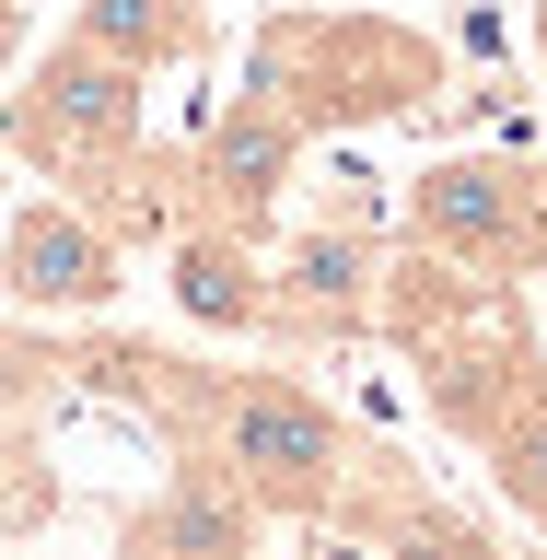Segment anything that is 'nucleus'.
<instances>
[{
  "label": "nucleus",
  "instance_id": "1",
  "mask_svg": "<svg viewBox=\"0 0 547 560\" xmlns=\"http://www.w3.org/2000/svg\"><path fill=\"white\" fill-rule=\"evenodd\" d=\"M70 385L140 409L175 455L222 467L269 525L361 537V514L408 479L396 444H373L338 397H314L280 362H187V350H152V339H70Z\"/></svg>",
  "mask_w": 547,
  "mask_h": 560
},
{
  "label": "nucleus",
  "instance_id": "2",
  "mask_svg": "<svg viewBox=\"0 0 547 560\" xmlns=\"http://www.w3.org/2000/svg\"><path fill=\"white\" fill-rule=\"evenodd\" d=\"M245 94L280 105L304 140L326 129H361V117H408V105L443 94V47L419 24H396V12H326V0H292V12H269L257 24V47H245Z\"/></svg>",
  "mask_w": 547,
  "mask_h": 560
},
{
  "label": "nucleus",
  "instance_id": "3",
  "mask_svg": "<svg viewBox=\"0 0 547 560\" xmlns=\"http://www.w3.org/2000/svg\"><path fill=\"white\" fill-rule=\"evenodd\" d=\"M0 117H12V152H24L47 187H94V175H117L152 140V70H129L117 47H94V35L70 24L59 47H35L24 59V94H0Z\"/></svg>",
  "mask_w": 547,
  "mask_h": 560
},
{
  "label": "nucleus",
  "instance_id": "4",
  "mask_svg": "<svg viewBox=\"0 0 547 560\" xmlns=\"http://www.w3.org/2000/svg\"><path fill=\"white\" fill-rule=\"evenodd\" d=\"M408 245L466 280H536L547 269V164L524 152H443L408 175Z\"/></svg>",
  "mask_w": 547,
  "mask_h": 560
},
{
  "label": "nucleus",
  "instance_id": "5",
  "mask_svg": "<svg viewBox=\"0 0 547 560\" xmlns=\"http://www.w3.org/2000/svg\"><path fill=\"white\" fill-rule=\"evenodd\" d=\"M384 304L373 222H304L269 245V350H361Z\"/></svg>",
  "mask_w": 547,
  "mask_h": 560
},
{
  "label": "nucleus",
  "instance_id": "6",
  "mask_svg": "<svg viewBox=\"0 0 547 560\" xmlns=\"http://www.w3.org/2000/svg\"><path fill=\"white\" fill-rule=\"evenodd\" d=\"M117 292H129V245L105 234L70 187H59V199H24L12 222H0V304H12V315L82 327V315H105Z\"/></svg>",
  "mask_w": 547,
  "mask_h": 560
},
{
  "label": "nucleus",
  "instance_id": "7",
  "mask_svg": "<svg viewBox=\"0 0 547 560\" xmlns=\"http://www.w3.org/2000/svg\"><path fill=\"white\" fill-rule=\"evenodd\" d=\"M304 152H314V140L292 129L280 105L234 94L199 140H187V222H222V234L269 245L280 234V199H292V175H304Z\"/></svg>",
  "mask_w": 547,
  "mask_h": 560
},
{
  "label": "nucleus",
  "instance_id": "8",
  "mask_svg": "<svg viewBox=\"0 0 547 560\" xmlns=\"http://www.w3.org/2000/svg\"><path fill=\"white\" fill-rule=\"evenodd\" d=\"M117 560H269V514H257L222 467L175 455L164 490L117 514Z\"/></svg>",
  "mask_w": 547,
  "mask_h": 560
},
{
  "label": "nucleus",
  "instance_id": "9",
  "mask_svg": "<svg viewBox=\"0 0 547 560\" xmlns=\"http://www.w3.org/2000/svg\"><path fill=\"white\" fill-rule=\"evenodd\" d=\"M164 292L199 339H269V245L222 234V222H187L164 245Z\"/></svg>",
  "mask_w": 547,
  "mask_h": 560
},
{
  "label": "nucleus",
  "instance_id": "10",
  "mask_svg": "<svg viewBox=\"0 0 547 560\" xmlns=\"http://www.w3.org/2000/svg\"><path fill=\"white\" fill-rule=\"evenodd\" d=\"M70 24L94 35V47H117L129 70H175L210 47V0H82Z\"/></svg>",
  "mask_w": 547,
  "mask_h": 560
},
{
  "label": "nucleus",
  "instance_id": "11",
  "mask_svg": "<svg viewBox=\"0 0 547 560\" xmlns=\"http://www.w3.org/2000/svg\"><path fill=\"white\" fill-rule=\"evenodd\" d=\"M70 385V339H47V315H0V420H35Z\"/></svg>",
  "mask_w": 547,
  "mask_h": 560
},
{
  "label": "nucleus",
  "instance_id": "12",
  "mask_svg": "<svg viewBox=\"0 0 547 560\" xmlns=\"http://www.w3.org/2000/svg\"><path fill=\"white\" fill-rule=\"evenodd\" d=\"M24 70V0H0V82Z\"/></svg>",
  "mask_w": 547,
  "mask_h": 560
},
{
  "label": "nucleus",
  "instance_id": "13",
  "mask_svg": "<svg viewBox=\"0 0 547 560\" xmlns=\"http://www.w3.org/2000/svg\"><path fill=\"white\" fill-rule=\"evenodd\" d=\"M0 152H12V117H0Z\"/></svg>",
  "mask_w": 547,
  "mask_h": 560
},
{
  "label": "nucleus",
  "instance_id": "14",
  "mask_svg": "<svg viewBox=\"0 0 547 560\" xmlns=\"http://www.w3.org/2000/svg\"><path fill=\"white\" fill-rule=\"evenodd\" d=\"M536 35H547V12H536Z\"/></svg>",
  "mask_w": 547,
  "mask_h": 560
},
{
  "label": "nucleus",
  "instance_id": "15",
  "mask_svg": "<svg viewBox=\"0 0 547 560\" xmlns=\"http://www.w3.org/2000/svg\"><path fill=\"white\" fill-rule=\"evenodd\" d=\"M536 280H547V269H536Z\"/></svg>",
  "mask_w": 547,
  "mask_h": 560
}]
</instances>
